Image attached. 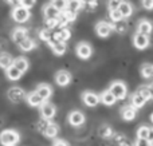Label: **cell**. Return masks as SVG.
<instances>
[{"label":"cell","mask_w":153,"mask_h":146,"mask_svg":"<svg viewBox=\"0 0 153 146\" xmlns=\"http://www.w3.org/2000/svg\"><path fill=\"white\" fill-rule=\"evenodd\" d=\"M20 139L19 137V133L15 130H4L0 133V144L4 145V146H12V145H16Z\"/></svg>","instance_id":"1"},{"label":"cell","mask_w":153,"mask_h":146,"mask_svg":"<svg viewBox=\"0 0 153 146\" xmlns=\"http://www.w3.org/2000/svg\"><path fill=\"white\" fill-rule=\"evenodd\" d=\"M31 18V13H30V10L23 5L18 4L13 7L12 10V19L16 21V23H26L28 19Z\"/></svg>","instance_id":"2"},{"label":"cell","mask_w":153,"mask_h":146,"mask_svg":"<svg viewBox=\"0 0 153 146\" xmlns=\"http://www.w3.org/2000/svg\"><path fill=\"white\" fill-rule=\"evenodd\" d=\"M109 90L113 93V95L116 97L117 99H124L126 98V94H128V88L125 86L124 82H120V80H116V82L111 83L110 88Z\"/></svg>","instance_id":"3"},{"label":"cell","mask_w":153,"mask_h":146,"mask_svg":"<svg viewBox=\"0 0 153 146\" xmlns=\"http://www.w3.org/2000/svg\"><path fill=\"white\" fill-rule=\"evenodd\" d=\"M133 44L138 50H145L149 46V35L141 34V32L137 31L134 34V36H133Z\"/></svg>","instance_id":"4"},{"label":"cell","mask_w":153,"mask_h":146,"mask_svg":"<svg viewBox=\"0 0 153 146\" xmlns=\"http://www.w3.org/2000/svg\"><path fill=\"white\" fill-rule=\"evenodd\" d=\"M113 31V24L108 23V21H98L95 24V32L98 36L101 38H108Z\"/></svg>","instance_id":"5"},{"label":"cell","mask_w":153,"mask_h":146,"mask_svg":"<svg viewBox=\"0 0 153 146\" xmlns=\"http://www.w3.org/2000/svg\"><path fill=\"white\" fill-rule=\"evenodd\" d=\"M8 99L13 103H18V102H22L24 98H26V93H24L23 88L20 87H11L7 93Z\"/></svg>","instance_id":"6"},{"label":"cell","mask_w":153,"mask_h":146,"mask_svg":"<svg viewBox=\"0 0 153 146\" xmlns=\"http://www.w3.org/2000/svg\"><path fill=\"white\" fill-rule=\"evenodd\" d=\"M47 43H48V46L51 47V50H53V52L55 54V55H63V54L66 52V43L62 42V40H56L51 36Z\"/></svg>","instance_id":"7"},{"label":"cell","mask_w":153,"mask_h":146,"mask_svg":"<svg viewBox=\"0 0 153 146\" xmlns=\"http://www.w3.org/2000/svg\"><path fill=\"white\" fill-rule=\"evenodd\" d=\"M55 113H56V109L53 103H50V102H45V101L42 102V105H40V114H42V118L51 119V118H54Z\"/></svg>","instance_id":"8"},{"label":"cell","mask_w":153,"mask_h":146,"mask_svg":"<svg viewBox=\"0 0 153 146\" xmlns=\"http://www.w3.org/2000/svg\"><path fill=\"white\" fill-rule=\"evenodd\" d=\"M82 101L86 106L89 107H95L98 103H100V95L93 91H85L83 95H82Z\"/></svg>","instance_id":"9"},{"label":"cell","mask_w":153,"mask_h":146,"mask_svg":"<svg viewBox=\"0 0 153 146\" xmlns=\"http://www.w3.org/2000/svg\"><path fill=\"white\" fill-rule=\"evenodd\" d=\"M75 51H76V55L81 59H89L93 54V50H91V47H90V44L89 43H85V42L78 43Z\"/></svg>","instance_id":"10"},{"label":"cell","mask_w":153,"mask_h":146,"mask_svg":"<svg viewBox=\"0 0 153 146\" xmlns=\"http://www.w3.org/2000/svg\"><path fill=\"white\" fill-rule=\"evenodd\" d=\"M69 122L70 125L75 126V128H78V126L83 125L85 122V115L82 111H78V110H74V111H71L69 114Z\"/></svg>","instance_id":"11"},{"label":"cell","mask_w":153,"mask_h":146,"mask_svg":"<svg viewBox=\"0 0 153 146\" xmlns=\"http://www.w3.org/2000/svg\"><path fill=\"white\" fill-rule=\"evenodd\" d=\"M70 80H71V75H70L67 71H65V70H61V71L56 72L55 82H56V85H58V86H61V87H65V86H67L70 83Z\"/></svg>","instance_id":"12"},{"label":"cell","mask_w":153,"mask_h":146,"mask_svg":"<svg viewBox=\"0 0 153 146\" xmlns=\"http://www.w3.org/2000/svg\"><path fill=\"white\" fill-rule=\"evenodd\" d=\"M35 91L39 94L40 98H42L43 101H47V99L50 98L51 95H53V88H51L48 85H45V83H42V85L38 86Z\"/></svg>","instance_id":"13"},{"label":"cell","mask_w":153,"mask_h":146,"mask_svg":"<svg viewBox=\"0 0 153 146\" xmlns=\"http://www.w3.org/2000/svg\"><path fill=\"white\" fill-rule=\"evenodd\" d=\"M43 13H45V18L46 19H56L61 13V11L56 10L53 4H46L45 5V10H43Z\"/></svg>","instance_id":"14"},{"label":"cell","mask_w":153,"mask_h":146,"mask_svg":"<svg viewBox=\"0 0 153 146\" xmlns=\"http://www.w3.org/2000/svg\"><path fill=\"white\" fill-rule=\"evenodd\" d=\"M145 102H146L145 98L138 91H136L132 95V98H130V106H133L134 109H140V107H143L145 105Z\"/></svg>","instance_id":"15"},{"label":"cell","mask_w":153,"mask_h":146,"mask_svg":"<svg viewBox=\"0 0 153 146\" xmlns=\"http://www.w3.org/2000/svg\"><path fill=\"white\" fill-rule=\"evenodd\" d=\"M136 115H137V111H136V109L133 106H125L121 109V117L124 118L125 121L134 119Z\"/></svg>","instance_id":"16"},{"label":"cell","mask_w":153,"mask_h":146,"mask_svg":"<svg viewBox=\"0 0 153 146\" xmlns=\"http://www.w3.org/2000/svg\"><path fill=\"white\" fill-rule=\"evenodd\" d=\"M5 74H7V78L10 80H18V79H20V77L23 75V72L19 71V70L16 69L13 64H11L10 67H7V69H5Z\"/></svg>","instance_id":"17"},{"label":"cell","mask_w":153,"mask_h":146,"mask_svg":"<svg viewBox=\"0 0 153 146\" xmlns=\"http://www.w3.org/2000/svg\"><path fill=\"white\" fill-rule=\"evenodd\" d=\"M100 101H102L103 105H106V106H111V105L116 103L117 98L113 95V93H111L110 90H106L102 93V95L100 97Z\"/></svg>","instance_id":"18"},{"label":"cell","mask_w":153,"mask_h":146,"mask_svg":"<svg viewBox=\"0 0 153 146\" xmlns=\"http://www.w3.org/2000/svg\"><path fill=\"white\" fill-rule=\"evenodd\" d=\"M118 10H120V12H121V15L124 16V18H129V16L133 13L132 4H130L129 1H125V0H122V1L120 3Z\"/></svg>","instance_id":"19"},{"label":"cell","mask_w":153,"mask_h":146,"mask_svg":"<svg viewBox=\"0 0 153 146\" xmlns=\"http://www.w3.org/2000/svg\"><path fill=\"white\" fill-rule=\"evenodd\" d=\"M12 64L19 70V71H22V72H26L27 70H28V66H30L28 60H27L26 58H23V56H19V58L13 59Z\"/></svg>","instance_id":"20"},{"label":"cell","mask_w":153,"mask_h":146,"mask_svg":"<svg viewBox=\"0 0 153 146\" xmlns=\"http://www.w3.org/2000/svg\"><path fill=\"white\" fill-rule=\"evenodd\" d=\"M26 36H27V29L26 28L18 27V28H15L12 31V40L16 43V44H19Z\"/></svg>","instance_id":"21"},{"label":"cell","mask_w":153,"mask_h":146,"mask_svg":"<svg viewBox=\"0 0 153 146\" xmlns=\"http://www.w3.org/2000/svg\"><path fill=\"white\" fill-rule=\"evenodd\" d=\"M27 102H28L30 106L36 107V106H40V105H42L43 99L40 98V95L36 93V91H32V93H30L28 95H27Z\"/></svg>","instance_id":"22"},{"label":"cell","mask_w":153,"mask_h":146,"mask_svg":"<svg viewBox=\"0 0 153 146\" xmlns=\"http://www.w3.org/2000/svg\"><path fill=\"white\" fill-rule=\"evenodd\" d=\"M19 48H20L22 51H31V50H34L35 47H36V44H35V42L31 39V38H28V36H26L23 40H22L20 43H19Z\"/></svg>","instance_id":"23"},{"label":"cell","mask_w":153,"mask_h":146,"mask_svg":"<svg viewBox=\"0 0 153 146\" xmlns=\"http://www.w3.org/2000/svg\"><path fill=\"white\" fill-rule=\"evenodd\" d=\"M152 29H153V24L149 20H141L137 26V31L141 32V34H145V35L151 34Z\"/></svg>","instance_id":"24"},{"label":"cell","mask_w":153,"mask_h":146,"mask_svg":"<svg viewBox=\"0 0 153 146\" xmlns=\"http://www.w3.org/2000/svg\"><path fill=\"white\" fill-rule=\"evenodd\" d=\"M58 131H59V129H58V125H56V123L48 122V125L46 126V129H45V131H43V134H45L46 137H48V138H54V137H56Z\"/></svg>","instance_id":"25"},{"label":"cell","mask_w":153,"mask_h":146,"mask_svg":"<svg viewBox=\"0 0 153 146\" xmlns=\"http://www.w3.org/2000/svg\"><path fill=\"white\" fill-rule=\"evenodd\" d=\"M82 7H83V3L81 0H67L66 3V10L75 13H78V11H81Z\"/></svg>","instance_id":"26"},{"label":"cell","mask_w":153,"mask_h":146,"mask_svg":"<svg viewBox=\"0 0 153 146\" xmlns=\"http://www.w3.org/2000/svg\"><path fill=\"white\" fill-rule=\"evenodd\" d=\"M70 36H71V32H70V29H67L66 27H62V28H59V31L56 32L55 35H53L54 39L62 40V42H66L67 39H70Z\"/></svg>","instance_id":"27"},{"label":"cell","mask_w":153,"mask_h":146,"mask_svg":"<svg viewBox=\"0 0 153 146\" xmlns=\"http://www.w3.org/2000/svg\"><path fill=\"white\" fill-rule=\"evenodd\" d=\"M12 62H13V59L10 54H7V52L0 54V67H1V69L5 70L7 67H10L11 64H12Z\"/></svg>","instance_id":"28"},{"label":"cell","mask_w":153,"mask_h":146,"mask_svg":"<svg viewBox=\"0 0 153 146\" xmlns=\"http://www.w3.org/2000/svg\"><path fill=\"white\" fill-rule=\"evenodd\" d=\"M98 134H100V137L108 139V138H110V137H113V130H111V128L109 125H103L102 128H100Z\"/></svg>","instance_id":"29"},{"label":"cell","mask_w":153,"mask_h":146,"mask_svg":"<svg viewBox=\"0 0 153 146\" xmlns=\"http://www.w3.org/2000/svg\"><path fill=\"white\" fill-rule=\"evenodd\" d=\"M109 19H110L111 21H120L124 19V16L121 15V12H120L118 8H114V10H109Z\"/></svg>","instance_id":"30"},{"label":"cell","mask_w":153,"mask_h":146,"mask_svg":"<svg viewBox=\"0 0 153 146\" xmlns=\"http://www.w3.org/2000/svg\"><path fill=\"white\" fill-rule=\"evenodd\" d=\"M152 74H153V66L152 64H144V66L141 67V75H143L145 79L152 78Z\"/></svg>","instance_id":"31"},{"label":"cell","mask_w":153,"mask_h":146,"mask_svg":"<svg viewBox=\"0 0 153 146\" xmlns=\"http://www.w3.org/2000/svg\"><path fill=\"white\" fill-rule=\"evenodd\" d=\"M38 36H39V39H40V40H43V42L47 43L48 40H50V38L53 36V34H51V29H48V28H43V29H40V31H39Z\"/></svg>","instance_id":"32"},{"label":"cell","mask_w":153,"mask_h":146,"mask_svg":"<svg viewBox=\"0 0 153 146\" xmlns=\"http://www.w3.org/2000/svg\"><path fill=\"white\" fill-rule=\"evenodd\" d=\"M66 3H67V0H51V4H53L56 10L61 11V12L63 10H66Z\"/></svg>","instance_id":"33"},{"label":"cell","mask_w":153,"mask_h":146,"mask_svg":"<svg viewBox=\"0 0 153 146\" xmlns=\"http://www.w3.org/2000/svg\"><path fill=\"white\" fill-rule=\"evenodd\" d=\"M148 130H149L148 126H141V128L137 130V138H145V139H146V136H148Z\"/></svg>","instance_id":"34"},{"label":"cell","mask_w":153,"mask_h":146,"mask_svg":"<svg viewBox=\"0 0 153 146\" xmlns=\"http://www.w3.org/2000/svg\"><path fill=\"white\" fill-rule=\"evenodd\" d=\"M62 13L65 15V18L69 20V23L70 21H74L75 19H76V13L75 12H71V11H67V10H63L62 11Z\"/></svg>","instance_id":"35"},{"label":"cell","mask_w":153,"mask_h":146,"mask_svg":"<svg viewBox=\"0 0 153 146\" xmlns=\"http://www.w3.org/2000/svg\"><path fill=\"white\" fill-rule=\"evenodd\" d=\"M137 91L145 98V101H149V99H151V95H149V91H148V87H146V86H141Z\"/></svg>","instance_id":"36"},{"label":"cell","mask_w":153,"mask_h":146,"mask_svg":"<svg viewBox=\"0 0 153 146\" xmlns=\"http://www.w3.org/2000/svg\"><path fill=\"white\" fill-rule=\"evenodd\" d=\"M113 138H114V142L118 145H124V144H128L126 139H125V136H122V134H114L113 133Z\"/></svg>","instance_id":"37"},{"label":"cell","mask_w":153,"mask_h":146,"mask_svg":"<svg viewBox=\"0 0 153 146\" xmlns=\"http://www.w3.org/2000/svg\"><path fill=\"white\" fill-rule=\"evenodd\" d=\"M35 3H36V0H19V4L26 7V8H28V10L34 7Z\"/></svg>","instance_id":"38"},{"label":"cell","mask_w":153,"mask_h":146,"mask_svg":"<svg viewBox=\"0 0 153 146\" xmlns=\"http://www.w3.org/2000/svg\"><path fill=\"white\" fill-rule=\"evenodd\" d=\"M46 27L48 29L56 28V19H46Z\"/></svg>","instance_id":"39"},{"label":"cell","mask_w":153,"mask_h":146,"mask_svg":"<svg viewBox=\"0 0 153 146\" xmlns=\"http://www.w3.org/2000/svg\"><path fill=\"white\" fill-rule=\"evenodd\" d=\"M141 4H143V7L145 10H148V11L153 10V0H141Z\"/></svg>","instance_id":"40"},{"label":"cell","mask_w":153,"mask_h":146,"mask_svg":"<svg viewBox=\"0 0 153 146\" xmlns=\"http://www.w3.org/2000/svg\"><path fill=\"white\" fill-rule=\"evenodd\" d=\"M121 0H109V10H114V8H118Z\"/></svg>","instance_id":"41"},{"label":"cell","mask_w":153,"mask_h":146,"mask_svg":"<svg viewBox=\"0 0 153 146\" xmlns=\"http://www.w3.org/2000/svg\"><path fill=\"white\" fill-rule=\"evenodd\" d=\"M146 141L149 142V145H153V128H149L148 136H146Z\"/></svg>","instance_id":"42"},{"label":"cell","mask_w":153,"mask_h":146,"mask_svg":"<svg viewBox=\"0 0 153 146\" xmlns=\"http://www.w3.org/2000/svg\"><path fill=\"white\" fill-rule=\"evenodd\" d=\"M136 145H149V142L145 138H137V141L134 142Z\"/></svg>","instance_id":"43"},{"label":"cell","mask_w":153,"mask_h":146,"mask_svg":"<svg viewBox=\"0 0 153 146\" xmlns=\"http://www.w3.org/2000/svg\"><path fill=\"white\" fill-rule=\"evenodd\" d=\"M54 145H69V142L63 141V139H56V141H54Z\"/></svg>","instance_id":"44"},{"label":"cell","mask_w":153,"mask_h":146,"mask_svg":"<svg viewBox=\"0 0 153 146\" xmlns=\"http://www.w3.org/2000/svg\"><path fill=\"white\" fill-rule=\"evenodd\" d=\"M148 87V91H149V95H151V98H153V83H151L149 86H146Z\"/></svg>","instance_id":"45"},{"label":"cell","mask_w":153,"mask_h":146,"mask_svg":"<svg viewBox=\"0 0 153 146\" xmlns=\"http://www.w3.org/2000/svg\"><path fill=\"white\" fill-rule=\"evenodd\" d=\"M8 3H10L11 5H13V7H15V5H18L19 4V0H7Z\"/></svg>","instance_id":"46"},{"label":"cell","mask_w":153,"mask_h":146,"mask_svg":"<svg viewBox=\"0 0 153 146\" xmlns=\"http://www.w3.org/2000/svg\"><path fill=\"white\" fill-rule=\"evenodd\" d=\"M83 4H87V3H90V1H93V0H81Z\"/></svg>","instance_id":"47"},{"label":"cell","mask_w":153,"mask_h":146,"mask_svg":"<svg viewBox=\"0 0 153 146\" xmlns=\"http://www.w3.org/2000/svg\"><path fill=\"white\" fill-rule=\"evenodd\" d=\"M151 121H152V123H153V113H152V115H151Z\"/></svg>","instance_id":"48"},{"label":"cell","mask_w":153,"mask_h":146,"mask_svg":"<svg viewBox=\"0 0 153 146\" xmlns=\"http://www.w3.org/2000/svg\"><path fill=\"white\" fill-rule=\"evenodd\" d=\"M152 78H153V74H152Z\"/></svg>","instance_id":"49"},{"label":"cell","mask_w":153,"mask_h":146,"mask_svg":"<svg viewBox=\"0 0 153 146\" xmlns=\"http://www.w3.org/2000/svg\"><path fill=\"white\" fill-rule=\"evenodd\" d=\"M121 1H122V0H121Z\"/></svg>","instance_id":"50"}]
</instances>
